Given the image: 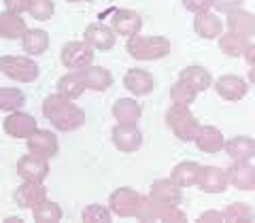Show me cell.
<instances>
[{"mask_svg":"<svg viewBox=\"0 0 255 223\" xmlns=\"http://www.w3.org/2000/svg\"><path fill=\"white\" fill-rule=\"evenodd\" d=\"M151 198L166 204H179L181 202V187L172 179H159L151 185Z\"/></svg>","mask_w":255,"mask_h":223,"instance_id":"obj_21","label":"cell"},{"mask_svg":"<svg viewBox=\"0 0 255 223\" xmlns=\"http://www.w3.org/2000/svg\"><path fill=\"white\" fill-rule=\"evenodd\" d=\"M28 2H30V0H4L6 13L21 17V13H26V11H28Z\"/></svg>","mask_w":255,"mask_h":223,"instance_id":"obj_39","label":"cell"},{"mask_svg":"<svg viewBox=\"0 0 255 223\" xmlns=\"http://www.w3.org/2000/svg\"><path fill=\"white\" fill-rule=\"evenodd\" d=\"M32 217L36 221H60L62 219V209L55 202H49V200H43L41 204H36L32 209Z\"/></svg>","mask_w":255,"mask_h":223,"instance_id":"obj_33","label":"cell"},{"mask_svg":"<svg viewBox=\"0 0 255 223\" xmlns=\"http://www.w3.org/2000/svg\"><path fill=\"white\" fill-rule=\"evenodd\" d=\"M113 115L117 117L119 123L128 125H136V119L140 117V105L130 98H122L113 105Z\"/></svg>","mask_w":255,"mask_h":223,"instance_id":"obj_27","label":"cell"},{"mask_svg":"<svg viewBox=\"0 0 255 223\" xmlns=\"http://www.w3.org/2000/svg\"><path fill=\"white\" fill-rule=\"evenodd\" d=\"M185 9L191 11V13H206L213 6V0H183Z\"/></svg>","mask_w":255,"mask_h":223,"instance_id":"obj_38","label":"cell"},{"mask_svg":"<svg viewBox=\"0 0 255 223\" xmlns=\"http://www.w3.org/2000/svg\"><path fill=\"white\" fill-rule=\"evenodd\" d=\"M34 130H36V119L30 117L28 113L13 111V113L4 119V132L13 138H28Z\"/></svg>","mask_w":255,"mask_h":223,"instance_id":"obj_11","label":"cell"},{"mask_svg":"<svg viewBox=\"0 0 255 223\" xmlns=\"http://www.w3.org/2000/svg\"><path fill=\"white\" fill-rule=\"evenodd\" d=\"M215 87H217V94L226 100H241V98H245L247 90H249L243 79L234 77V75H226V77L217 79V85Z\"/></svg>","mask_w":255,"mask_h":223,"instance_id":"obj_22","label":"cell"},{"mask_svg":"<svg viewBox=\"0 0 255 223\" xmlns=\"http://www.w3.org/2000/svg\"><path fill=\"white\" fill-rule=\"evenodd\" d=\"M79 77L83 79V85L85 90H96V92H105L113 85V75L109 73L107 68H100V66H87L77 70Z\"/></svg>","mask_w":255,"mask_h":223,"instance_id":"obj_13","label":"cell"},{"mask_svg":"<svg viewBox=\"0 0 255 223\" xmlns=\"http://www.w3.org/2000/svg\"><path fill=\"white\" fill-rule=\"evenodd\" d=\"M194 28L200 36L204 38H215V36H221V19L217 17V15L213 13H198V17L194 21Z\"/></svg>","mask_w":255,"mask_h":223,"instance_id":"obj_28","label":"cell"},{"mask_svg":"<svg viewBox=\"0 0 255 223\" xmlns=\"http://www.w3.org/2000/svg\"><path fill=\"white\" fill-rule=\"evenodd\" d=\"M70 2H81V0H70ZM85 2H94V0H85Z\"/></svg>","mask_w":255,"mask_h":223,"instance_id":"obj_42","label":"cell"},{"mask_svg":"<svg viewBox=\"0 0 255 223\" xmlns=\"http://www.w3.org/2000/svg\"><path fill=\"white\" fill-rule=\"evenodd\" d=\"M228 28H230V32H234V34L249 38L255 32V19L251 13H245L238 9L228 11Z\"/></svg>","mask_w":255,"mask_h":223,"instance_id":"obj_23","label":"cell"},{"mask_svg":"<svg viewBox=\"0 0 255 223\" xmlns=\"http://www.w3.org/2000/svg\"><path fill=\"white\" fill-rule=\"evenodd\" d=\"M111 23H113V30L119 32V34H124V36H134V34H138V30H140V26H142V19H140L138 13L122 9V11H115Z\"/></svg>","mask_w":255,"mask_h":223,"instance_id":"obj_18","label":"cell"},{"mask_svg":"<svg viewBox=\"0 0 255 223\" xmlns=\"http://www.w3.org/2000/svg\"><path fill=\"white\" fill-rule=\"evenodd\" d=\"M128 51L136 60H159L170 51V43L164 36H140L134 34L128 41Z\"/></svg>","mask_w":255,"mask_h":223,"instance_id":"obj_2","label":"cell"},{"mask_svg":"<svg viewBox=\"0 0 255 223\" xmlns=\"http://www.w3.org/2000/svg\"><path fill=\"white\" fill-rule=\"evenodd\" d=\"M26 102V96L17 87H2L0 90V111H19V107Z\"/></svg>","mask_w":255,"mask_h":223,"instance_id":"obj_32","label":"cell"},{"mask_svg":"<svg viewBox=\"0 0 255 223\" xmlns=\"http://www.w3.org/2000/svg\"><path fill=\"white\" fill-rule=\"evenodd\" d=\"M219 47H221L223 53L232 55V58H238V55H243L251 45H249V38H247V36L234 34V32H228V34H221Z\"/></svg>","mask_w":255,"mask_h":223,"instance_id":"obj_30","label":"cell"},{"mask_svg":"<svg viewBox=\"0 0 255 223\" xmlns=\"http://www.w3.org/2000/svg\"><path fill=\"white\" fill-rule=\"evenodd\" d=\"M243 4V0H213V6H217L221 11H234Z\"/></svg>","mask_w":255,"mask_h":223,"instance_id":"obj_40","label":"cell"},{"mask_svg":"<svg viewBox=\"0 0 255 223\" xmlns=\"http://www.w3.org/2000/svg\"><path fill=\"white\" fill-rule=\"evenodd\" d=\"M228 155L234 159V162H251L255 155V142L249 136H236L232 140L223 142Z\"/></svg>","mask_w":255,"mask_h":223,"instance_id":"obj_20","label":"cell"},{"mask_svg":"<svg viewBox=\"0 0 255 223\" xmlns=\"http://www.w3.org/2000/svg\"><path fill=\"white\" fill-rule=\"evenodd\" d=\"M15 200H17V204L21 209H34L36 204L47 200L45 187L36 181H26L17 191H15Z\"/></svg>","mask_w":255,"mask_h":223,"instance_id":"obj_15","label":"cell"},{"mask_svg":"<svg viewBox=\"0 0 255 223\" xmlns=\"http://www.w3.org/2000/svg\"><path fill=\"white\" fill-rule=\"evenodd\" d=\"M113 142L119 151L124 153H132L142 145V134L138 132L136 125H128V123H117L113 127Z\"/></svg>","mask_w":255,"mask_h":223,"instance_id":"obj_9","label":"cell"},{"mask_svg":"<svg viewBox=\"0 0 255 223\" xmlns=\"http://www.w3.org/2000/svg\"><path fill=\"white\" fill-rule=\"evenodd\" d=\"M136 219L140 221H183L185 215H183L177 204H166V202H157V200H142V206L136 215Z\"/></svg>","mask_w":255,"mask_h":223,"instance_id":"obj_4","label":"cell"},{"mask_svg":"<svg viewBox=\"0 0 255 223\" xmlns=\"http://www.w3.org/2000/svg\"><path fill=\"white\" fill-rule=\"evenodd\" d=\"M194 140H196L198 149L206 151V153H217V151H221V147H223V134L213 125H200Z\"/></svg>","mask_w":255,"mask_h":223,"instance_id":"obj_19","label":"cell"},{"mask_svg":"<svg viewBox=\"0 0 255 223\" xmlns=\"http://www.w3.org/2000/svg\"><path fill=\"white\" fill-rule=\"evenodd\" d=\"M202 166L198 162H181L177 168L172 170V181L177 183L179 187H191L198 183V177H200Z\"/></svg>","mask_w":255,"mask_h":223,"instance_id":"obj_26","label":"cell"},{"mask_svg":"<svg viewBox=\"0 0 255 223\" xmlns=\"http://www.w3.org/2000/svg\"><path fill=\"white\" fill-rule=\"evenodd\" d=\"M200 221H226V217H223V213H219V211H209V213L200 215Z\"/></svg>","mask_w":255,"mask_h":223,"instance_id":"obj_41","label":"cell"},{"mask_svg":"<svg viewBox=\"0 0 255 223\" xmlns=\"http://www.w3.org/2000/svg\"><path fill=\"white\" fill-rule=\"evenodd\" d=\"M223 217H226V221H251L253 211L247 204H230L223 211Z\"/></svg>","mask_w":255,"mask_h":223,"instance_id":"obj_36","label":"cell"},{"mask_svg":"<svg viewBox=\"0 0 255 223\" xmlns=\"http://www.w3.org/2000/svg\"><path fill=\"white\" fill-rule=\"evenodd\" d=\"M124 85L128 92H132L134 96H147L151 90H153V77H151L147 70L142 68H132L128 70L124 77Z\"/></svg>","mask_w":255,"mask_h":223,"instance_id":"obj_16","label":"cell"},{"mask_svg":"<svg viewBox=\"0 0 255 223\" xmlns=\"http://www.w3.org/2000/svg\"><path fill=\"white\" fill-rule=\"evenodd\" d=\"M228 183H234L238 189L249 191L255 187V170L251 162H234V166L226 172Z\"/></svg>","mask_w":255,"mask_h":223,"instance_id":"obj_17","label":"cell"},{"mask_svg":"<svg viewBox=\"0 0 255 223\" xmlns=\"http://www.w3.org/2000/svg\"><path fill=\"white\" fill-rule=\"evenodd\" d=\"M142 198L140 194H136L130 187H122L111 194V211L119 217H136L140 206H142Z\"/></svg>","mask_w":255,"mask_h":223,"instance_id":"obj_6","label":"cell"},{"mask_svg":"<svg viewBox=\"0 0 255 223\" xmlns=\"http://www.w3.org/2000/svg\"><path fill=\"white\" fill-rule=\"evenodd\" d=\"M179 79H181V81H185V83H189L196 92L209 90L211 83H213L211 73H209V70H204L202 66H187V68H183Z\"/></svg>","mask_w":255,"mask_h":223,"instance_id":"obj_25","label":"cell"},{"mask_svg":"<svg viewBox=\"0 0 255 223\" xmlns=\"http://www.w3.org/2000/svg\"><path fill=\"white\" fill-rule=\"evenodd\" d=\"M83 92H85V85H83V79L79 77L77 70H75V73L64 75L58 81V94L64 96V98H68V100L79 98Z\"/></svg>","mask_w":255,"mask_h":223,"instance_id":"obj_29","label":"cell"},{"mask_svg":"<svg viewBox=\"0 0 255 223\" xmlns=\"http://www.w3.org/2000/svg\"><path fill=\"white\" fill-rule=\"evenodd\" d=\"M53 11H55L53 0H30L26 13H30L32 17L38 19V21H45V19L51 17Z\"/></svg>","mask_w":255,"mask_h":223,"instance_id":"obj_35","label":"cell"},{"mask_svg":"<svg viewBox=\"0 0 255 223\" xmlns=\"http://www.w3.org/2000/svg\"><path fill=\"white\" fill-rule=\"evenodd\" d=\"M92 60H94V51L85 41H73L62 47V64L66 68L81 70L90 66Z\"/></svg>","mask_w":255,"mask_h":223,"instance_id":"obj_7","label":"cell"},{"mask_svg":"<svg viewBox=\"0 0 255 223\" xmlns=\"http://www.w3.org/2000/svg\"><path fill=\"white\" fill-rule=\"evenodd\" d=\"M26 32V21L17 15H11V13H2L0 15V36H6V38H17L23 36Z\"/></svg>","mask_w":255,"mask_h":223,"instance_id":"obj_31","label":"cell"},{"mask_svg":"<svg viewBox=\"0 0 255 223\" xmlns=\"http://www.w3.org/2000/svg\"><path fill=\"white\" fill-rule=\"evenodd\" d=\"M0 70H2L6 77H11L19 83L34 81V79L38 77V73H41L38 66L32 60L17 58V55H2V58H0Z\"/></svg>","mask_w":255,"mask_h":223,"instance_id":"obj_3","label":"cell"},{"mask_svg":"<svg viewBox=\"0 0 255 223\" xmlns=\"http://www.w3.org/2000/svg\"><path fill=\"white\" fill-rule=\"evenodd\" d=\"M28 149H30V153H36V155H43V157H53L55 153H58V138L53 136L51 132H47V130H36L28 136Z\"/></svg>","mask_w":255,"mask_h":223,"instance_id":"obj_10","label":"cell"},{"mask_svg":"<svg viewBox=\"0 0 255 223\" xmlns=\"http://www.w3.org/2000/svg\"><path fill=\"white\" fill-rule=\"evenodd\" d=\"M83 221H90V223H109L111 221V211L105 209V206H100V204H90L83 211Z\"/></svg>","mask_w":255,"mask_h":223,"instance_id":"obj_37","label":"cell"},{"mask_svg":"<svg viewBox=\"0 0 255 223\" xmlns=\"http://www.w3.org/2000/svg\"><path fill=\"white\" fill-rule=\"evenodd\" d=\"M85 43L94 47V49H100V51H109L111 47L115 45V34L113 30L105 23H92V26L85 28Z\"/></svg>","mask_w":255,"mask_h":223,"instance_id":"obj_14","label":"cell"},{"mask_svg":"<svg viewBox=\"0 0 255 223\" xmlns=\"http://www.w3.org/2000/svg\"><path fill=\"white\" fill-rule=\"evenodd\" d=\"M43 115L62 132L77 130L85 123V113L79 109L73 100L64 98L60 94L47 96L43 102Z\"/></svg>","mask_w":255,"mask_h":223,"instance_id":"obj_1","label":"cell"},{"mask_svg":"<svg viewBox=\"0 0 255 223\" xmlns=\"http://www.w3.org/2000/svg\"><path fill=\"white\" fill-rule=\"evenodd\" d=\"M198 187L206 194H221L228 187V177L221 168H215V166H202L200 177H198Z\"/></svg>","mask_w":255,"mask_h":223,"instance_id":"obj_12","label":"cell"},{"mask_svg":"<svg viewBox=\"0 0 255 223\" xmlns=\"http://www.w3.org/2000/svg\"><path fill=\"white\" fill-rule=\"evenodd\" d=\"M21 47L28 55H41L49 47V34L45 30H26L21 36Z\"/></svg>","mask_w":255,"mask_h":223,"instance_id":"obj_24","label":"cell"},{"mask_svg":"<svg viewBox=\"0 0 255 223\" xmlns=\"http://www.w3.org/2000/svg\"><path fill=\"white\" fill-rule=\"evenodd\" d=\"M168 125L181 140H194L198 127H200V123L189 113V109L181 105H172V109L168 111Z\"/></svg>","mask_w":255,"mask_h":223,"instance_id":"obj_5","label":"cell"},{"mask_svg":"<svg viewBox=\"0 0 255 223\" xmlns=\"http://www.w3.org/2000/svg\"><path fill=\"white\" fill-rule=\"evenodd\" d=\"M17 172L26 181L41 183L47 177V172H49V164H47V157L36 155V153H30V155H23L19 162H17Z\"/></svg>","mask_w":255,"mask_h":223,"instance_id":"obj_8","label":"cell"},{"mask_svg":"<svg viewBox=\"0 0 255 223\" xmlns=\"http://www.w3.org/2000/svg\"><path fill=\"white\" fill-rule=\"evenodd\" d=\"M196 90L191 87L189 83H185V81H181L179 79V83L172 87L170 90V98H172V102L174 105H181V107H189L191 102H194V98H196Z\"/></svg>","mask_w":255,"mask_h":223,"instance_id":"obj_34","label":"cell"}]
</instances>
